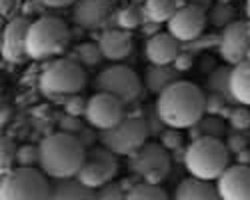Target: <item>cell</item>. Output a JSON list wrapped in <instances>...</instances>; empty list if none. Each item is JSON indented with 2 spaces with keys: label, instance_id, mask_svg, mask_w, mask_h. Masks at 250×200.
Wrapping results in <instances>:
<instances>
[{
  "label": "cell",
  "instance_id": "obj_1",
  "mask_svg": "<svg viewBox=\"0 0 250 200\" xmlns=\"http://www.w3.org/2000/svg\"><path fill=\"white\" fill-rule=\"evenodd\" d=\"M154 106L168 128L188 130L204 116V92L188 80H178L156 96Z\"/></svg>",
  "mask_w": 250,
  "mask_h": 200
},
{
  "label": "cell",
  "instance_id": "obj_2",
  "mask_svg": "<svg viewBox=\"0 0 250 200\" xmlns=\"http://www.w3.org/2000/svg\"><path fill=\"white\" fill-rule=\"evenodd\" d=\"M38 150H40L38 168L50 180L76 178L86 156V150L82 148L76 136L62 134V132L46 136L38 144Z\"/></svg>",
  "mask_w": 250,
  "mask_h": 200
},
{
  "label": "cell",
  "instance_id": "obj_3",
  "mask_svg": "<svg viewBox=\"0 0 250 200\" xmlns=\"http://www.w3.org/2000/svg\"><path fill=\"white\" fill-rule=\"evenodd\" d=\"M228 150L224 140L218 138H200L192 140L186 146L184 168L192 178L198 180H218L220 174L228 168Z\"/></svg>",
  "mask_w": 250,
  "mask_h": 200
},
{
  "label": "cell",
  "instance_id": "obj_4",
  "mask_svg": "<svg viewBox=\"0 0 250 200\" xmlns=\"http://www.w3.org/2000/svg\"><path fill=\"white\" fill-rule=\"evenodd\" d=\"M70 30L60 18L42 16L34 20L26 36V52L30 60H48L66 50Z\"/></svg>",
  "mask_w": 250,
  "mask_h": 200
},
{
  "label": "cell",
  "instance_id": "obj_5",
  "mask_svg": "<svg viewBox=\"0 0 250 200\" xmlns=\"http://www.w3.org/2000/svg\"><path fill=\"white\" fill-rule=\"evenodd\" d=\"M86 84V74L72 58H58L48 64L40 76V90L46 98L66 100L72 94H80Z\"/></svg>",
  "mask_w": 250,
  "mask_h": 200
},
{
  "label": "cell",
  "instance_id": "obj_6",
  "mask_svg": "<svg viewBox=\"0 0 250 200\" xmlns=\"http://www.w3.org/2000/svg\"><path fill=\"white\" fill-rule=\"evenodd\" d=\"M172 170V156L160 142H146L140 150L128 156V172L138 176L142 182L160 186Z\"/></svg>",
  "mask_w": 250,
  "mask_h": 200
},
{
  "label": "cell",
  "instance_id": "obj_7",
  "mask_svg": "<svg viewBox=\"0 0 250 200\" xmlns=\"http://www.w3.org/2000/svg\"><path fill=\"white\" fill-rule=\"evenodd\" d=\"M50 178L36 168H16L0 184V200H48Z\"/></svg>",
  "mask_w": 250,
  "mask_h": 200
},
{
  "label": "cell",
  "instance_id": "obj_8",
  "mask_svg": "<svg viewBox=\"0 0 250 200\" xmlns=\"http://www.w3.org/2000/svg\"><path fill=\"white\" fill-rule=\"evenodd\" d=\"M142 84L144 82H140L138 74L124 64H114L100 70L94 80L96 92H104L118 98L124 106L138 102V98L142 94Z\"/></svg>",
  "mask_w": 250,
  "mask_h": 200
},
{
  "label": "cell",
  "instance_id": "obj_9",
  "mask_svg": "<svg viewBox=\"0 0 250 200\" xmlns=\"http://www.w3.org/2000/svg\"><path fill=\"white\" fill-rule=\"evenodd\" d=\"M146 142H148V132H146V124H144L142 118L126 116L114 128L100 132V146H104L116 156L128 158Z\"/></svg>",
  "mask_w": 250,
  "mask_h": 200
},
{
  "label": "cell",
  "instance_id": "obj_10",
  "mask_svg": "<svg viewBox=\"0 0 250 200\" xmlns=\"http://www.w3.org/2000/svg\"><path fill=\"white\" fill-rule=\"evenodd\" d=\"M116 174H118V156L104 146H96L86 150L84 162H82L76 174V180L92 190H98L104 184L114 182Z\"/></svg>",
  "mask_w": 250,
  "mask_h": 200
},
{
  "label": "cell",
  "instance_id": "obj_11",
  "mask_svg": "<svg viewBox=\"0 0 250 200\" xmlns=\"http://www.w3.org/2000/svg\"><path fill=\"white\" fill-rule=\"evenodd\" d=\"M124 118H126V106L118 98L104 94V92H96L88 98V106L84 114V120L88 122V126L102 132V130L114 128Z\"/></svg>",
  "mask_w": 250,
  "mask_h": 200
},
{
  "label": "cell",
  "instance_id": "obj_12",
  "mask_svg": "<svg viewBox=\"0 0 250 200\" xmlns=\"http://www.w3.org/2000/svg\"><path fill=\"white\" fill-rule=\"evenodd\" d=\"M218 40L220 58L228 66H236L244 60H250V24L236 20L234 24L226 26Z\"/></svg>",
  "mask_w": 250,
  "mask_h": 200
},
{
  "label": "cell",
  "instance_id": "obj_13",
  "mask_svg": "<svg viewBox=\"0 0 250 200\" xmlns=\"http://www.w3.org/2000/svg\"><path fill=\"white\" fill-rule=\"evenodd\" d=\"M206 24H208V16L204 10L190 6V4H184L168 20L166 32H170L180 44H188L198 36H202Z\"/></svg>",
  "mask_w": 250,
  "mask_h": 200
},
{
  "label": "cell",
  "instance_id": "obj_14",
  "mask_svg": "<svg viewBox=\"0 0 250 200\" xmlns=\"http://www.w3.org/2000/svg\"><path fill=\"white\" fill-rule=\"evenodd\" d=\"M30 24L32 22L26 18H14L6 24L2 32V44H0L4 60H8L12 64H22L24 60H28L26 36H28Z\"/></svg>",
  "mask_w": 250,
  "mask_h": 200
},
{
  "label": "cell",
  "instance_id": "obj_15",
  "mask_svg": "<svg viewBox=\"0 0 250 200\" xmlns=\"http://www.w3.org/2000/svg\"><path fill=\"white\" fill-rule=\"evenodd\" d=\"M112 14V0H78L72 10V20L82 30H96L106 24Z\"/></svg>",
  "mask_w": 250,
  "mask_h": 200
},
{
  "label": "cell",
  "instance_id": "obj_16",
  "mask_svg": "<svg viewBox=\"0 0 250 200\" xmlns=\"http://www.w3.org/2000/svg\"><path fill=\"white\" fill-rule=\"evenodd\" d=\"M220 200H250V166L232 164L216 180Z\"/></svg>",
  "mask_w": 250,
  "mask_h": 200
},
{
  "label": "cell",
  "instance_id": "obj_17",
  "mask_svg": "<svg viewBox=\"0 0 250 200\" xmlns=\"http://www.w3.org/2000/svg\"><path fill=\"white\" fill-rule=\"evenodd\" d=\"M178 54L180 42L170 32H158L156 36H150L144 44V56L154 66H172Z\"/></svg>",
  "mask_w": 250,
  "mask_h": 200
},
{
  "label": "cell",
  "instance_id": "obj_18",
  "mask_svg": "<svg viewBox=\"0 0 250 200\" xmlns=\"http://www.w3.org/2000/svg\"><path fill=\"white\" fill-rule=\"evenodd\" d=\"M100 52L104 56V60H110V62H120V60L128 58L132 52V36L126 30L120 28H110L106 32H102L100 40H98Z\"/></svg>",
  "mask_w": 250,
  "mask_h": 200
},
{
  "label": "cell",
  "instance_id": "obj_19",
  "mask_svg": "<svg viewBox=\"0 0 250 200\" xmlns=\"http://www.w3.org/2000/svg\"><path fill=\"white\" fill-rule=\"evenodd\" d=\"M172 200H220V196L212 182L190 176L176 184L172 192Z\"/></svg>",
  "mask_w": 250,
  "mask_h": 200
},
{
  "label": "cell",
  "instance_id": "obj_20",
  "mask_svg": "<svg viewBox=\"0 0 250 200\" xmlns=\"http://www.w3.org/2000/svg\"><path fill=\"white\" fill-rule=\"evenodd\" d=\"M48 200H96V190L84 186L76 178L68 180H50V198Z\"/></svg>",
  "mask_w": 250,
  "mask_h": 200
},
{
  "label": "cell",
  "instance_id": "obj_21",
  "mask_svg": "<svg viewBox=\"0 0 250 200\" xmlns=\"http://www.w3.org/2000/svg\"><path fill=\"white\" fill-rule=\"evenodd\" d=\"M180 80V72L174 70V66H154L150 64L144 72V88L150 94L160 96L168 86Z\"/></svg>",
  "mask_w": 250,
  "mask_h": 200
},
{
  "label": "cell",
  "instance_id": "obj_22",
  "mask_svg": "<svg viewBox=\"0 0 250 200\" xmlns=\"http://www.w3.org/2000/svg\"><path fill=\"white\" fill-rule=\"evenodd\" d=\"M230 90L238 104L250 108V60H244V62L232 66Z\"/></svg>",
  "mask_w": 250,
  "mask_h": 200
},
{
  "label": "cell",
  "instance_id": "obj_23",
  "mask_svg": "<svg viewBox=\"0 0 250 200\" xmlns=\"http://www.w3.org/2000/svg\"><path fill=\"white\" fill-rule=\"evenodd\" d=\"M230 72H232V66H228V64L226 66H216L212 72H208V76H206V90L224 96L226 102L230 106H238V102L232 96V90H230Z\"/></svg>",
  "mask_w": 250,
  "mask_h": 200
},
{
  "label": "cell",
  "instance_id": "obj_24",
  "mask_svg": "<svg viewBox=\"0 0 250 200\" xmlns=\"http://www.w3.org/2000/svg\"><path fill=\"white\" fill-rule=\"evenodd\" d=\"M226 122L220 116H202L194 126L188 128V138L190 142L192 140H200V138H218L224 140L226 136Z\"/></svg>",
  "mask_w": 250,
  "mask_h": 200
},
{
  "label": "cell",
  "instance_id": "obj_25",
  "mask_svg": "<svg viewBox=\"0 0 250 200\" xmlns=\"http://www.w3.org/2000/svg\"><path fill=\"white\" fill-rule=\"evenodd\" d=\"M180 8L178 0H146L142 6L144 18L146 22H156V24H168V20L176 14Z\"/></svg>",
  "mask_w": 250,
  "mask_h": 200
},
{
  "label": "cell",
  "instance_id": "obj_26",
  "mask_svg": "<svg viewBox=\"0 0 250 200\" xmlns=\"http://www.w3.org/2000/svg\"><path fill=\"white\" fill-rule=\"evenodd\" d=\"M70 58L74 60V62H78L82 68H86V70H92V68L100 66V62L104 60V56L100 52V46L94 44V42H82V44L74 46Z\"/></svg>",
  "mask_w": 250,
  "mask_h": 200
},
{
  "label": "cell",
  "instance_id": "obj_27",
  "mask_svg": "<svg viewBox=\"0 0 250 200\" xmlns=\"http://www.w3.org/2000/svg\"><path fill=\"white\" fill-rule=\"evenodd\" d=\"M144 22H146V18H144V10H142L140 6H136V4H130V6H126V8H122V10L116 14V24H118V28H120V30H126V32L140 28Z\"/></svg>",
  "mask_w": 250,
  "mask_h": 200
},
{
  "label": "cell",
  "instance_id": "obj_28",
  "mask_svg": "<svg viewBox=\"0 0 250 200\" xmlns=\"http://www.w3.org/2000/svg\"><path fill=\"white\" fill-rule=\"evenodd\" d=\"M208 16V22H210L212 26L224 30L226 26H230L236 22V10L226 4V2H218V4H212V8L206 12Z\"/></svg>",
  "mask_w": 250,
  "mask_h": 200
},
{
  "label": "cell",
  "instance_id": "obj_29",
  "mask_svg": "<svg viewBox=\"0 0 250 200\" xmlns=\"http://www.w3.org/2000/svg\"><path fill=\"white\" fill-rule=\"evenodd\" d=\"M126 200H170V198L164 192V188H160L156 184L140 182L130 192H126Z\"/></svg>",
  "mask_w": 250,
  "mask_h": 200
},
{
  "label": "cell",
  "instance_id": "obj_30",
  "mask_svg": "<svg viewBox=\"0 0 250 200\" xmlns=\"http://www.w3.org/2000/svg\"><path fill=\"white\" fill-rule=\"evenodd\" d=\"M142 120H144V124H146L148 138H160V134H162L166 128H168V126H166V124L162 122V118L158 116L156 106H148V108H144Z\"/></svg>",
  "mask_w": 250,
  "mask_h": 200
},
{
  "label": "cell",
  "instance_id": "obj_31",
  "mask_svg": "<svg viewBox=\"0 0 250 200\" xmlns=\"http://www.w3.org/2000/svg\"><path fill=\"white\" fill-rule=\"evenodd\" d=\"M224 146H226L228 154L236 156L242 150L250 148V134L248 132H234V130H230L224 136Z\"/></svg>",
  "mask_w": 250,
  "mask_h": 200
},
{
  "label": "cell",
  "instance_id": "obj_32",
  "mask_svg": "<svg viewBox=\"0 0 250 200\" xmlns=\"http://www.w3.org/2000/svg\"><path fill=\"white\" fill-rule=\"evenodd\" d=\"M38 162H40V150H38V146H32V144L18 146V150H16V164H18V168H36Z\"/></svg>",
  "mask_w": 250,
  "mask_h": 200
},
{
  "label": "cell",
  "instance_id": "obj_33",
  "mask_svg": "<svg viewBox=\"0 0 250 200\" xmlns=\"http://www.w3.org/2000/svg\"><path fill=\"white\" fill-rule=\"evenodd\" d=\"M228 126L234 132H248L250 130V108L242 104L234 106L230 118H228Z\"/></svg>",
  "mask_w": 250,
  "mask_h": 200
},
{
  "label": "cell",
  "instance_id": "obj_34",
  "mask_svg": "<svg viewBox=\"0 0 250 200\" xmlns=\"http://www.w3.org/2000/svg\"><path fill=\"white\" fill-rule=\"evenodd\" d=\"M158 142H160L162 148H166L168 152H174L176 148H182L184 134H182V130H178V128H166V130L160 134Z\"/></svg>",
  "mask_w": 250,
  "mask_h": 200
},
{
  "label": "cell",
  "instance_id": "obj_35",
  "mask_svg": "<svg viewBox=\"0 0 250 200\" xmlns=\"http://www.w3.org/2000/svg\"><path fill=\"white\" fill-rule=\"evenodd\" d=\"M228 106L226 98L214 92H206L204 94V114L206 116H220V112Z\"/></svg>",
  "mask_w": 250,
  "mask_h": 200
},
{
  "label": "cell",
  "instance_id": "obj_36",
  "mask_svg": "<svg viewBox=\"0 0 250 200\" xmlns=\"http://www.w3.org/2000/svg\"><path fill=\"white\" fill-rule=\"evenodd\" d=\"M86 106H88V98L80 96V94H72L64 100V114L70 116H84L86 114Z\"/></svg>",
  "mask_w": 250,
  "mask_h": 200
},
{
  "label": "cell",
  "instance_id": "obj_37",
  "mask_svg": "<svg viewBox=\"0 0 250 200\" xmlns=\"http://www.w3.org/2000/svg\"><path fill=\"white\" fill-rule=\"evenodd\" d=\"M96 200H126V192L118 182H108L96 190Z\"/></svg>",
  "mask_w": 250,
  "mask_h": 200
},
{
  "label": "cell",
  "instance_id": "obj_38",
  "mask_svg": "<svg viewBox=\"0 0 250 200\" xmlns=\"http://www.w3.org/2000/svg\"><path fill=\"white\" fill-rule=\"evenodd\" d=\"M82 128H84V124H82L80 116H70V114H64L60 116L58 120V132L62 134H70V136H76Z\"/></svg>",
  "mask_w": 250,
  "mask_h": 200
},
{
  "label": "cell",
  "instance_id": "obj_39",
  "mask_svg": "<svg viewBox=\"0 0 250 200\" xmlns=\"http://www.w3.org/2000/svg\"><path fill=\"white\" fill-rule=\"evenodd\" d=\"M78 142L82 144V148L84 150H90V148H96V142H100V130L92 128V126H84L78 134Z\"/></svg>",
  "mask_w": 250,
  "mask_h": 200
},
{
  "label": "cell",
  "instance_id": "obj_40",
  "mask_svg": "<svg viewBox=\"0 0 250 200\" xmlns=\"http://www.w3.org/2000/svg\"><path fill=\"white\" fill-rule=\"evenodd\" d=\"M172 66H174V70H178V72H188V70L194 66V54L186 52V50H180V54L176 56V60L172 62Z\"/></svg>",
  "mask_w": 250,
  "mask_h": 200
},
{
  "label": "cell",
  "instance_id": "obj_41",
  "mask_svg": "<svg viewBox=\"0 0 250 200\" xmlns=\"http://www.w3.org/2000/svg\"><path fill=\"white\" fill-rule=\"evenodd\" d=\"M16 150L18 146H14L10 138H2V164L4 166H10L12 162H16Z\"/></svg>",
  "mask_w": 250,
  "mask_h": 200
},
{
  "label": "cell",
  "instance_id": "obj_42",
  "mask_svg": "<svg viewBox=\"0 0 250 200\" xmlns=\"http://www.w3.org/2000/svg\"><path fill=\"white\" fill-rule=\"evenodd\" d=\"M140 182H142V180H140L138 176H134V174H132V176H126V178H122L118 184L122 186V190H124V192H130V190H132V188H134L136 184H140Z\"/></svg>",
  "mask_w": 250,
  "mask_h": 200
},
{
  "label": "cell",
  "instance_id": "obj_43",
  "mask_svg": "<svg viewBox=\"0 0 250 200\" xmlns=\"http://www.w3.org/2000/svg\"><path fill=\"white\" fill-rule=\"evenodd\" d=\"M140 30L144 32V36H156L158 32H160V24H156V22H144L142 26H140Z\"/></svg>",
  "mask_w": 250,
  "mask_h": 200
},
{
  "label": "cell",
  "instance_id": "obj_44",
  "mask_svg": "<svg viewBox=\"0 0 250 200\" xmlns=\"http://www.w3.org/2000/svg\"><path fill=\"white\" fill-rule=\"evenodd\" d=\"M234 164H242V166H250V148L242 150L240 154L234 156Z\"/></svg>",
  "mask_w": 250,
  "mask_h": 200
},
{
  "label": "cell",
  "instance_id": "obj_45",
  "mask_svg": "<svg viewBox=\"0 0 250 200\" xmlns=\"http://www.w3.org/2000/svg\"><path fill=\"white\" fill-rule=\"evenodd\" d=\"M188 4L190 6H196V8L204 10V12H208V10L212 8V0H188Z\"/></svg>",
  "mask_w": 250,
  "mask_h": 200
},
{
  "label": "cell",
  "instance_id": "obj_46",
  "mask_svg": "<svg viewBox=\"0 0 250 200\" xmlns=\"http://www.w3.org/2000/svg\"><path fill=\"white\" fill-rule=\"evenodd\" d=\"M246 16H248V20H250V0H246Z\"/></svg>",
  "mask_w": 250,
  "mask_h": 200
}]
</instances>
